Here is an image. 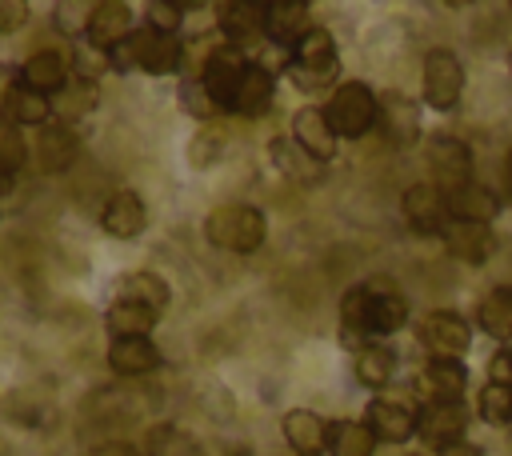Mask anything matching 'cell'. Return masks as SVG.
Here are the masks:
<instances>
[{
    "label": "cell",
    "instance_id": "45",
    "mask_svg": "<svg viewBox=\"0 0 512 456\" xmlns=\"http://www.w3.org/2000/svg\"><path fill=\"white\" fill-rule=\"evenodd\" d=\"M488 380H492V384H512V348L492 352V360H488Z\"/></svg>",
    "mask_w": 512,
    "mask_h": 456
},
{
    "label": "cell",
    "instance_id": "17",
    "mask_svg": "<svg viewBox=\"0 0 512 456\" xmlns=\"http://www.w3.org/2000/svg\"><path fill=\"white\" fill-rule=\"evenodd\" d=\"M276 100V72H268L264 64L248 60L244 76H240V88H236V100H232V116L240 120H260Z\"/></svg>",
    "mask_w": 512,
    "mask_h": 456
},
{
    "label": "cell",
    "instance_id": "9",
    "mask_svg": "<svg viewBox=\"0 0 512 456\" xmlns=\"http://www.w3.org/2000/svg\"><path fill=\"white\" fill-rule=\"evenodd\" d=\"M404 220H408L420 236H440L444 224L452 220V212H448V192H444L436 180L412 184V188L404 192Z\"/></svg>",
    "mask_w": 512,
    "mask_h": 456
},
{
    "label": "cell",
    "instance_id": "27",
    "mask_svg": "<svg viewBox=\"0 0 512 456\" xmlns=\"http://www.w3.org/2000/svg\"><path fill=\"white\" fill-rule=\"evenodd\" d=\"M36 156H40V168H44V172H64V168H72L76 156H80L76 128L44 124L40 136H36Z\"/></svg>",
    "mask_w": 512,
    "mask_h": 456
},
{
    "label": "cell",
    "instance_id": "19",
    "mask_svg": "<svg viewBox=\"0 0 512 456\" xmlns=\"http://www.w3.org/2000/svg\"><path fill=\"white\" fill-rule=\"evenodd\" d=\"M416 392L424 400H464L468 392L464 360H424V368L416 372Z\"/></svg>",
    "mask_w": 512,
    "mask_h": 456
},
{
    "label": "cell",
    "instance_id": "14",
    "mask_svg": "<svg viewBox=\"0 0 512 456\" xmlns=\"http://www.w3.org/2000/svg\"><path fill=\"white\" fill-rule=\"evenodd\" d=\"M268 160L284 180H296V184H324V176H328V164H320L312 152H304L292 136H272Z\"/></svg>",
    "mask_w": 512,
    "mask_h": 456
},
{
    "label": "cell",
    "instance_id": "23",
    "mask_svg": "<svg viewBox=\"0 0 512 456\" xmlns=\"http://www.w3.org/2000/svg\"><path fill=\"white\" fill-rule=\"evenodd\" d=\"M100 104V88L96 80H68L56 96H52V124H64V128H76L84 116H92Z\"/></svg>",
    "mask_w": 512,
    "mask_h": 456
},
{
    "label": "cell",
    "instance_id": "28",
    "mask_svg": "<svg viewBox=\"0 0 512 456\" xmlns=\"http://www.w3.org/2000/svg\"><path fill=\"white\" fill-rule=\"evenodd\" d=\"M0 116H4V120H12L16 128H20V124L44 128V124H52V96H44V92H36V88H28V84L20 80V84L8 92V100H4Z\"/></svg>",
    "mask_w": 512,
    "mask_h": 456
},
{
    "label": "cell",
    "instance_id": "15",
    "mask_svg": "<svg viewBox=\"0 0 512 456\" xmlns=\"http://www.w3.org/2000/svg\"><path fill=\"white\" fill-rule=\"evenodd\" d=\"M100 228L116 240H132L148 228V208L132 188H116L100 208Z\"/></svg>",
    "mask_w": 512,
    "mask_h": 456
},
{
    "label": "cell",
    "instance_id": "35",
    "mask_svg": "<svg viewBox=\"0 0 512 456\" xmlns=\"http://www.w3.org/2000/svg\"><path fill=\"white\" fill-rule=\"evenodd\" d=\"M368 324H372V336H392L408 324V304L404 296L396 292H376L372 296V308H368Z\"/></svg>",
    "mask_w": 512,
    "mask_h": 456
},
{
    "label": "cell",
    "instance_id": "39",
    "mask_svg": "<svg viewBox=\"0 0 512 456\" xmlns=\"http://www.w3.org/2000/svg\"><path fill=\"white\" fill-rule=\"evenodd\" d=\"M92 8L96 4H80V0H60L56 8H52V24H56V32H64V36H84L88 32V20H92Z\"/></svg>",
    "mask_w": 512,
    "mask_h": 456
},
{
    "label": "cell",
    "instance_id": "44",
    "mask_svg": "<svg viewBox=\"0 0 512 456\" xmlns=\"http://www.w3.org/2000/svg\"><path fill=\"white\" fill-rule=\"evenodd\" d=\"M28 4L24 0H0V32L4 36H16L24 24H28Z\"/></svg>",
    "mask_w": 512,
    "mask_h": 456
},
{
    "label": "cell",
    "instance_id": "52",
    "mask_svg": "<svg viewBox=\"0 0 512 456\" xmlns=\"http://www.w3.org/2000/svg\"><path fill=\"white\" fill-rule=\"evenodd\" d=\"M412 456H420V452H412Z\"/></svg>",
    "mask_w": 512,
    "mask_h": 456
},
{
    "label": "cell",
    "instance_id": "18",
    "mask_svg": "<svg viewBox=\"0 0 512 456\" xmlns=\"http://www.w3.org/2000/svg\"><path fill=\"white\" fill-rule=\"evenodd\" d=\"M292 140H296L304 152H312L320 164L336 160V152H340V148H336V132H332L324 108H312V104H304V108L292 112Z\"/></svg>",
    "mask_w": 512,
    "mask_h": 456
},
{
    "label": "cell",
    "instance_id": "32",
    "mask_svg": "<svg viewBox=\"0 0 512 456\" xmlns=\"http://www.w3.org/2000/svg\"><path fill=\"white\" fill-rule=\"evenodd\" d=\"M296 68H312V72H328V68H340V56H336V40L328 28H312L296 48H292V60Z\"/></svg>",
    "mask_w": 512,
    "mask_h": 456
},
{
    "label": "cell",
    "instance_id": "37",
    "mask_svg": "<svg viewBox=\"0 0 512 456\" xmlns=\"http://www.w3.org/2000/svg\"><path fill=\"white\" fill-rule=\"evenodd\" d=\"M476 412L484 424H512V384H484L476 396Z\"/></svg>",
    "mask_w": 512,
    "mask_h": 456
},
{
    "label": "cell",
    "instance_id": "30",
    "mask_svg": "<svg viewBox=\"0 0 512 456\" xmlns=\"http://www.w3.org/2000/svg\"><path fill=\"white\" fill-rule=\"evenodd\" d=\"M376 432L364 420H328V452L332 456H372Z\"/></svg>",
    "mask_w": 512,
    "mask_h": 456
},
{
    "label": "cell",
    "instance_id": "22",
    "mask_svg": "<svg viewBox=\"0 0 512 456\" xmlns=\"http://www.w3.org/2000/svg\"><path fill=\"white\" fill-rule=\"evenodd\" d=\"M312 28L316 24H312V8L308 4H300V0H276V4H268V40L272 44H280V48L292 52Z\"/></svg>",
    "mask_w": 512,
    "mask_h": 456
},
{
    "label": "cell",
    "instance_id": "11",
    "mask_svg": "<svg viewBox=\"0 0 512 456\" xmlns=\"http://www.w3.org/2000/svg\"><path fill=\"white\" fill-rule=\"evenodd\" d=\"M440 244L452 260H464V264H484L492 260L496 252V232L492 224H472V220H448L444 232H440Z\"/></svg>",
    "mask_w": 512,
    "mask_h": 456
},
{
    "label": "cell",
    "instance_id": "47",
    "mask_svg": "<svg viewBox=\"0 0 512 456\" xmlns=\"http://www.w3.org/2000/svg\"><path fill=\"white\" fill-rule=\"evenodd\" d=\"M436 456H484L472 440H452V444H444V448H436Z\"/></svg>",
    "mask_w": 512,
    "mask_h": 456
},
{
    "label": "cell",
    "instance_id": "3",
    "mask_svg": "<svg viewBox=\"0 0 512 456\" xmlns=\"http://www.w3.org/2000/svg\"><path fill=\"white\" fill-rule=\"evenodd\" d=\"M464 60L452 48H428L424 52V68H420V96L428 108L436 112H452L464 96Z\"/></svg>",
    "mask_w": 512,
    "mask_h": 456
},
{
    "label": "cell",
    "instance_id": "41",
    "mask_svg": "<svg viewBox=\"0 0 512 456\" xmlns=\"http://www.w3.org/2000/svg\"><path fill=\"white\" fill-rule=\"evenodd\" d=\"M180 104H184V112H188V116H196V120H216V116H220L216 100L204 92V84H200L196 76L180 84Z\"/></svg>",
    "mask_w": 512,
    "mask_h": 456
},
{
    "label": "cell",
    "instance_id": "51",
    "mask_svg": "<svg viewBox=\"0 0 512 456\" xmlns=\"http://www.w3.org/2000/svg\"><path fill=\"white\" fill-rule=\"evenodd\" d=\"M504 348H512V340H508V344H504Z\"/></svg>",
    "mask_w": 512,
    "mask_h": 456
},
{
    "label": "cell",
    "instance_id": "20",
    "mask_svg": "<svg viewBox=\"0 0 512 456\" xmlns=\"http://www.w3.org/2000/svg\"><path fill=\"white\" fill-rule=\"evenodd\" d=\"M136 28H132V8L124 4V0H104V4H96L92 8V20H88V32H84V40L88 44H96V48H104V52H112L120 40H128Z\"/></svg>",
    "mask_w": 512,
    "mask_h": 456
},
{
    "label": "cell",
    "instance_id": "2",
    "mask_svg": "<svg viewBox=\"0 0 512 456\" xmlns=\"http://www.w3.org/2000/svg\"><path fill=\"white\" fill-rule=\"evenodd\" d=\"M324 116H328L336 140H360L380 120V96L364 80H344V84L332 88V96L324 104Z\"/></svg>",
    "mask_w": 512,
    "mask_h": 456
},
{
    "label": "cell",
    "instance_id": "4",
    "mask_svg": "<svg viewBox=\"0 0 512 456\" xmlns=\"http://www.w3.org/2000/svg\"><path fill=\"white\" fill-rule=\"evenodd\" d=\"M416 340L428 360H460L472 348V324L460 312H428L416 324Z\"/></svg>",
    "mask_w": 512,
    "mask_h": 456
},
{
    "label": "cell",
    "instance_id": "36",
    "mask_svg": "<svg viewBox=\"0 0 512 456\" xmlns=\"http://www.w3.org/2000/svg\"><path fill=\"white\" fill-rule=\"evenodd\" d=\"M144 456H196V440L172 424H160L144 436Z\"/></svg>",
    "mask_w": 512,
    "mask_h": 456
},
{
    "label": "cell",
    "instance_id": "33",
    "mask_svg": "<svg viewBox=\"0 0 512 456\" xmlns=\"http://www.w3.org/2000/svg\"><path fill=\"white\" fill-rule=\"evenodd\" d=\"M476 320H480V328H484L492 340H512V284H496V288L480 300Z\"/></svg>",
    "mask_w": 512,
    "mask_h": 456
},
{
    "label": "cell",
    "instance_id": "31",
    "mask_svg": "<svg viewBox=\"0 0 512 456\" xmlns=\"http://www.w3.org/2000/svg\"><path fill=\"white\" fill-rule=\"evenodd\" d=\"M116 300H136V304H144L152 312H164L168 300H172V288L156 272H124V280L116 288Z\"/></svg>",
    "mask_w": 512,
    "mask_h": 456
},
{
    "label": "cell",
    "instance_id": "40",
    "mask_svg": "<svg viewBox=\"0 0 512 456\" xmlns=\"http://www.w3.org/2000/svg\"><path fill=\"white\" fill-rule=\"evenodd\" d=\"M72 68H76V76H80V80H100L104 72H112L108 52H104V48H96V44H88V40H80V44H76V52H72Z\"/></svg>",
    "mask_w": 512,
    "mask_h": 456
},
{
    "label": "cell",
    "instance_id": "49",
    "mask_svg": "<svg viewBox=\"0 0 512 456\" xmlns=\"http://www.w3.org/2000/svg\"><path fill=\"white\" fill-rule=\"evenodd\" d=\"M504 180H508V192H512V148H508V160H504Z\"/></svg>",
    "mask_w": 512,
    "mask_h": 456
},
{
    "label": "cell",
    "instance_id": "16",
    "mask_svg": "<svg viewBox=\"0 0 512 456\" xmlns=\"http://www.w3.org/2000/svg\"><path fill=\"white\" fill-rule=\"evenodd\" d=\"M132 44H136V56H140V68L152 72V76H168L180 68L184 60V40L180 36H168V32H156V28H136L132 32Z\"/></svg>",
    "mask_w": 512,
    "mask_h": 456
},
{
    "label": "cell",
    "instance_id": "1",
    "mask_svg": "<svg viewBox=\"0 0 512 456\" xmlns=\"http://www.w3.org/2000/svg\"><path fill=\"white\" fill-rule=\"evenodd\" d=\"M204 240L224 252H256L268 240V216L256 204H220L204 220Z\"/></svg>",
    "mask_w": 512,
    "mask_h": 456
},
{
    "label": "cell",
    "instance_id": "25",
    "mask_svg": "<svg viewBox=\"0 0 512 456\" xmlns=\"http://www.w3.org/2000/svg\"><path fill=\"white\" fill-rule=\"evenodd\" d=\"M108 368L120 376H148L160 368V348L148 336H124L108 344Z\"/></svg>",
    "mask_w": 512,
    "mask_h": 456
},
{
    "label": "cell",
    "instance_id": "13",
    "mask_svg": "<svg viewBox=\"0 0 512 456\" xmlns=\"http://www.w3.org/2000/svg\"><path fill=\"white\" fill-rule=\"evenodd\" d=\"M372 296H376V292H372L368 284H352V288L340 296V344H344L348 352H356V356L376 344L372 324H368Z\"/></svg>",
    "mask_w": 512,
    "mask_h": 456
},
{
    "label": "cell",
    "instance_id": "5",
    "mask_svg": "<svg viewBox=\"0 0 512 456\" xmlns=\"http://www.w3.org/2000/svg\"><path fill=\"white\" fill-rule=\"evenodd\" d=\"M248 60L252 56H244L232 44H224V48H212L208 60L200 64V76L196 80L204 84V92L216 100L220 112H232V100H236V88H240V76H244Z\"/></svg>",
    "mask_w": 512,
    "mask_h": 456
},
{
    "label": "cell",
    "instance_id": "34",
    "mask_svg": "<svg viewBox=\"0 0 512 456\" xmlns=\"http://www.w3.org/2000/svg\"><path fill=\"white\" fill-rule=\"evenodd\" d=\"M392 376H396V352H392L388 344H372V348H364V352L356 356V380H360L364 388L380 392V388L392 384Z\"/></svg>",
    "mask_w": 512,
    "mask_h": 456
},
{
    "label": "cell",
    "instance_id": "48",
    "mask_svg": "<svg viewBox=\"0 0 512 456\" xmlns=\"http://www.w3.org/2000/svg\"><path fill=\"white\" fill-rule=\"evenodd\" d=\"M12 192V176L8 172H0V196H8Z\"/></svg>",
    "mask_w": 512,
    "mask_h": 456
},
{
    "label": "cell",
    "instance_id": "46",
    "mask_svg": "<svg viewBox=\"0 0 512 456\" xmlns=\"http://www.w3.org/2000/svg\"><path fill=\"white\" fill-rule=\"evenodd\" d=\"M88 456H144V452L132 448V444H124V440H104V444H96Z\"/></svg>",
    "mask_w": 512,
    "mask_h": 456
},
{
    "label": "cell",
    "instance_id": "38",
    "mask_svg": "<svg viewBox=\"0 0 512 456\" xmlns=\"http://www.w3.org/2000/svg\"><path fill=\"white\" fill-rule=\"evenodd\" d=\"M24 160H28V144H24L20 128L0 116V172L16 176V172L24 168Z\"/></svg>",
    "mask_w": 512,
    "mask_h": 456
},
{
    "label": "cell",
    "instance_id": "50",
    "mask_svg": "<svg viewBox=\"0 0 512 456\" xmlns=\"http://www.w3.org/2000/svg\"><path fill=\"white\" fill-rule=\"evenodd\" d=\"M508 68H512V52H508Z\"/></svg>",
    "mask_w": 512,
    "mask_h": 456
},
{
    "label": "cell",
    "instance_id": "24",
    "mask_svg": "<svg viewBox=\"0 0 512 456\" xmlns=\"http://www.w3.org/2000/svg\"><path fill=\"white\" fill-rule=\"evenodd\" d=\"M448 212H452L456 220L492 224V220L500 216V196H496L488 184L468 180V184H460V188H452V192H448Z\"/></svg>",
    "mask_w": 512,
    "mask_h": 456
},
{
    "label": "cell",
    "instance_id": "8",
    "mask_svg": "<svg viewBox=\"0 0 512 456\" xmlns=\"http://www.w3.org/2000/svg\"><path fill=\"white\" fill-rule=\"evenodd\" d=\"M364 424L376 432L384 444H404L416 436V404L404 396H372L364 408Z\"/></svg>",
    "mask_w": 512,
    "mask_h": 456
},
{
    "label": "cell",
    "instance_id": "43",
    "mask_svg": "<svg viewBox=\"0 0 512 456\" xmlns=\"http://www.w3.org/2000/svg\"><path fill=\"white\" fill-rule=\"evenodd\" d=\"M220 148H224V136H220L216 128L196 132L192 144H188V164H192V168H208V164L220 160Z\"/></svg>",
    "mask_w": 512,
    "mask_h": 456
},
{
    "label": "cell",
    "instance_id": "21",
    "mask_svg": "<svg viewBox=\"0 0 512 456\" xmlns=\"http://www.w3.org/2000/svg\"><path fill=\"white\" fill-rule=\"evenodd\" d=\"M280 432L296 456H320L328 452V420H320L308 408H288L280 420Z\"/></svg>",
    "mask_w": 512,
    "mask_h": 456
},
{
    "label": "cell",
    "instance_id": "7",
    "mask_svg": "<svg viewBox=\"0 0 512 456\" xmlns=\"http://www.w3.org/2000/svg\"><path fill=\"white\" fill-rule=\"evenodd\" d=\"M216 20H220V32L228 36V44L240 48L244 56H252V48L260 40H268V4L232 0V4H220L216 8Z\"/></svg>",
    "mask_w": 512,
    "mask_h": 456
},
{
    "label": "cell",
    "instance_id": "10",
    "mask_svg": "<svg viewBox=\"0 0 512 456\" xmlns=\"http://www.w3.org/2000/svg\"><path fill=\"white\" fill-rule=\"evenodd\" d=\"M380 136L388 148H412L420 140V108L404 92H384L380 96Z\"/></svg>",
    "mask_w": 512,
    "mask_h": 456
},
{
    "label": "cell",
    "instance_id": "6",
    "mask_svg": "<svg viewBox=\"0 0 512 456\" xmlns=\"http://www.w3.org/2000/svg\"><path fill=\"white\" fill-rule=\"evenodd\" d=\"M468 420H472V412L464 400H424L416 408V436L432 448H444L452 440H464Z\"/></svg>",
    "mask_w": 512,
    "mask_h": 456
},
{
    "label": "cell",
    "instance_id": "42",
    "mask_svg": "<svg viewBox=\"0 0 512 456\" xmlns=\"http://www.w3.org/2000/svg\"><path fill=\"white\" fill-rule=\"evenodd\" d=\"M184 12H188L184 4H168V0H152V4H148V12H144V16H148L144 24H148V28H156V32H168V36H180V24H184Z\"/></svg>",
    "mask_w": 512,
    "mask_h": 456
},
{
    "label": "cell",
    "instance_id": "26",
    "mask_svg": "<svg viewBox=\"0 0 512 456\" xmlns=\"http://www.w3.org/2000/svg\"><path fill=\"white\" fill-rule=\"evenodd\" d=\"M20 80L44 96H56L68 84V60L56 48H40L20 64Z\"/></svg>",
    "mask_w": 512,
    "mask_h": 456
},
{
    "label": "cell",
    "instance_id": "12",
    "mask_svg": "<svg viewBox=\"0 0 512 456\" xmlns=\"http://www.w3.org/2000/svg\"><path fill=\"white\" fill-rule=\"evenodd\" d=\"M428 168L444 192L472 180V148L456 136H432L428 140Z\"/></svg>",
    "mask_w": 512,
    "mask_h": 456
},
{
    "label": "cell",
    "instance_id": "29",
    "mask_svg": "<svg viewBox=\"0 0 512 456\" xmlns=\"http://www.w3.org/2000/svg\"><path fill=\"white\" fill-rule=\"evenodd\" d=\"M160 312L136 304V300H112L108 312H104V328L112 340H124V336H148L156 328Z\"/></svg>",
    "mask_w": 512,
    "mask_h": 456
}]
</instances>
